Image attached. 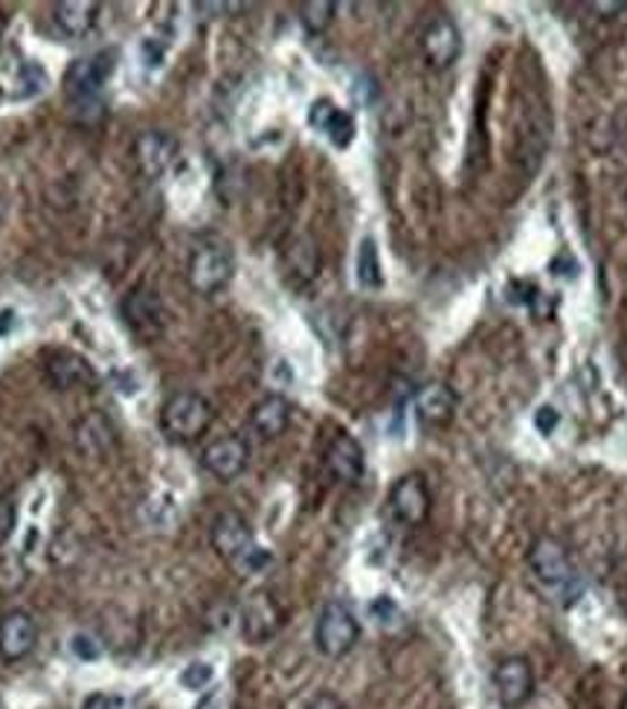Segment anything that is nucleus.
<instances>
[{"label":"nucleus","mask_w":627,"mask_h":709,"mask_svg":"<svg viewBox=\"0 0 627 709\" xmlns=\"http://www.w3.org/2000/svg\"><path fill=\"white\" fill-rule=\"evenodd\" d=\"M210 542H213L215 552H218L224 561H230L233 568L241 570L244 576L262 573V570L271 564V552H267L265 547H259L248 518L241 512L227 509V512L215 514L213 530H210Z\"/></svg>","instance_id":"f257e3e1"},{"label":"nucleus","mask_w":627,"mask_h":709,"mask_svg":"<svg viewBox=\"0 0 627 709\" xmlns=\"http://www.w3.org/2000/svg\"><path fill=\"white\" fill-rule=\"evenodd\" d=\"M215 410L201 393H175L160 408V431L168 443L189 445L201 439L213 425Z\"/></svg>","instance_id":"f03ea898"},{"label":"nucleus","mask_w":627,"mask_h":709,"mask_svg":"<svg viewBox=\"0 0 627 709\" xmlns=\"http://www.w3.org/2000/svg\"><path fill=\"white\" fill-rule=\"evenodd\" d=\"M236 274V257H233L230 241L222 236H203L189 253L186 276L198 294H218L227 288Z\"/></svg>","instance_id":"7ed1b4c3"},{"label":"nucleus","mask_w":627,"mask_h":709,"mask_svg":"<svg viewBox=\"0 0 627 709\" xmlns=\"http://www.w3.org/2000/svg\"><path fill=\"white\" fill-rule=\"evenodd\" d=\"M358 639H361V622L352 608L340 599L323 605L317 625H314V643H317L319 655L328 660H340L358 646Z\"/></svg>","instance_id":"20e7f679"},{"label":"nucleus","mask_w":627,"mask_h":709,"mask_svg":"<svg viewBox=\"0 0 627 709\" xmlns=\"http://www.w3.org/2000/svg\"><path fill=\"white\" fill-rule=\"evenodd\" d=\"M529 568L552 590H569L575 585V564L573 556L564 544L552 535H540L529 550Z\"/></svg>","instance_id":"39448f33"},{"label":"nucleus","mask_w":627,"mask_h":709,"mask_svg":"<svg viewBox=\"0 0 627 709\" xmlns=\"http://www.w3.org/2000/svg\"><path fill=\"white\" fill-rule=\"evenodd\" d=\"M434 497L427 488V480L422 474H404L389 488V512L404 526H422L430 518Z\"/></svg>","instance_id":"423d86ee"},{"label":"nucleus","mask_w":627,"mask_h":709,"mask_svg":"<svg viewBox=\"0 0 627 709\" xmlns=\"http://www.w3.org/2000/svg\"><path fill=\"white\" fill-rule=\"evenodd\" d=\"M494 689L505 709L526 707L535 695V669L529 660L521 655L503 657L494 666Z\"/></svg>","instance_id":"0eeeda50"},{"label":"nucleus","mask_w":627,"mask_h":709,"mask_svg":"<svg viewBox=\"0 0 627 709\" xmlns=\"http://www.w3.org/2000/svg\"><path fill=\"white\" fill-rule=\"evenodd\" d=\"M116 55L114 53H97L90 59H76L71 64V71L64 76V88L76 102H90L99 97V90L105 88V82L114 76Z\"/></svg>","instance_id":"6e6552de"},{"label":"nucleus","mask_w":627,"mask_h":709,"mask_svg":"<svg viewBox=\"0 0 627 709\" xmlns=\"http://www.w3.org/2000/svg\"><path fill=\"white\" fill-rule=\"evenodd\" d=\"M285 622V613L274 596L267 590H256L248 596V602L241 605V634L248 643H267L279 634Z\"/></svg>","instance_id":"1a4fd4ad"},{"label":"nucleus","mask_w":627,"mask_h":709,"mask_svg":"<svg viewBox=\"0 0 627 709\" xmlns=\"http://www.w3.org/2000/svg\"><path fill=\"white\" fill-rule=\"evenodd\" d=\"M250 462V445L244 436H222V439H215L203 448L201 453V465L215 480H222V483H230V480L241 477L244 469H248Z\"/></svg>","instance_id":"9d476101"},{"label":"nucleus","mask_w":627,"mask_h":709,"mask_svg":"<svg viewBox=\"0 0 627 709\" xmlns=\"http://www.w3.org/2000/svg\"><path fill=\"white\" fill-rule=\"evenodd\" d=\"M123 318L125 326L131 328L140 340H154V337L163 332V326H166L163 302H160L158 294L149 291V288H134V291L125 294Z\"/></svg>","instance_id":"9b49d317"},{"label":"nucleus","mask_w":627,"mask_h":709,"mask_svg":"<svg viewBox=\"0 0 627 709\" xmlns=\"http://www.w3.org/2000/svg\"><path fill=\"white\" fill-rule=\"evenodd\" d=\"M422 53H425V62L434 71H448L462 53L460 27L451 18H444V15L430 21L425 33H422Z\"/></svg>","instance_id":"f8f14e48"},{"label":"nucleus","mask_w":627,"mask_h":709,"mask_svg":"<svg viewBox=\"0 0 627 709\" xmlns=\"http://www.w3.org/2000/svg\"><path fill=\"white\" fill-rule=\"evenodd\" d=\"M38 643V625L27 611H10L0 617V657L7 663H18Z\"/></svg>","instance_id":"ddd939ff"},{"label":"nucleus","mask_w":627,"mask_h":709,"mask_svg":"<svg viewBox=\"0 0 627 709\" xmlns=\"http://www.w3.org/2000/svg\"><path fill=\"white\" fill-rule=\"evenodd\" d=\"M326 469L337 483H346V486L361 483L363 471H366V457H363L361 443L352 434L340 431L326 448Z\"/></svg>","instance_id":"4468645a"},{"label":"nucleus","mask_w":627,"mask_h":709,"mask_svg":"<svg viewBox=\"0 0 627 709\" xmlns=\"http://www.w3.org/2000/svg\"><path fill=\"white\" fill-rule=\"evenodd\" d=\"M45 378L53 390H76V387H90L97 384V373L93 366L81 358V354L71 352V349H59L45 361Z\"/></svg>","instance_id":"2eb2a0df"},{"label":"nucleus","mask_w":627,"mask_h":709,"mask_svg":"<svg viewBox=\"0 0 627 709\" xmlns=\"http://www.w3.org/2000/svg\"><path fill=\"white\" fill-rule=\"evenodd\" d=\"M413 405H415V416H418L422 425L444 427L451 425L453 416H456V405H460V399H456V393H453V387H448V384L430 382L425 384V387H418Z\"/></svg>","instance_id":"dca6fc26"},{"label":"nucleus","mask_w":627,"mask_h":709,"mask_svg":"<svg viewBox=\"0 0 627 709\" xmlns=\"http://www.w3.org/2000/svg\"><path fill=\"white\" fill-rule=\"evenodd\" d=\"M177 158V140L163 132H142L134 140V160L146 177L166 175Z\"/></svg>","instance_id":"f3484780"},{"label":"nucleus","mask_w":627,"mask_h":709,"mask_svg":"<svg viewBox=\"0 0 627 709\" xmlns=\"http://www.w3.org/2000/svg\"><path fill=\"white\" fill-rule=\"evenodd\" d=\"M309 125L323 137H328L331 146L346 149L354 140V120L346 114L343 108H337L331 99H317L309 111Z\"/></svg>","instance_id":"a211bd4d"},{"label":"nucleus","mask_w":627,"mask_h":709,"mask_svg":"<svg viewBox=\"0 0 627 709\" xmlns=\"http://www.w3.org/2000/svg\"><path fill=\"white\" fill-rule=\"evenodd\" d=\"M291 425V405L283 396H265L256 401V408L250 413V427L256 431L262 439H279Z\"/></svg>","instance_id":"6ab92c4d"},{"label":"nucleus","mask_w":627,"mask_h":709,"mask_svg":"<svg viewBox=\"0 0 627 709\" xmlns=\"http://www.w3.org/2000/svg\"><path fill=\"white\" fill-rule=\"evenodd\" d=\"M53 18L64 36L85 38L90 29L97 27L99 3H93V0H64V3L53 7Z\"/></svg>","instance_id":"aec40b11"},{"label":"nucleus","mask_w":627,"mask_h":709,"mask_svg":"<svg viewBox=\"0 0 627 709\" xmlns=\"http://www.w3.org/2000/svg\"><path fill=\"white\" fill-rule=\"evenodd\" d=\"M358 283H361L363 288H380V285H384L375 239H363L361 248H358Z\"/></svg>","instance_id":"412c9836"},{"label":"nucleus","mask_w":627,"mask_h":709,"mask_svg":"<svg viewBox=\"0 0 627 709\" xmlns=\"http://www.w3.org/2000/svg\"><path fill=\"white\" fill-rule=\"evenodd\" d=\"M29 582V570L21 556H0V596H15Z\"/></svg>","instance_id":"4be33fe9"},{"label":"nucleus","mask_w":627,"mask_h":709,"mask_svg":"<svg viewBox=\"0 0 627 709\" xmlns=\"http://www.w3.org/2000/svg\"><path fill=\"white\" fill-rule=\"evenodd\" d=\"M335 12H337V7L331 3V0H309V3H302L300 7L302 27L309 29L311 36H323V33L331 27Z\"/></svg>","instance_id":"5701e85b"},{"label":"nucleus","mask_w":627,"mask_h":709,"mask_svg":"<svg viewBox=\"0 0 627 709\" xmlns=\"http://www.w3.org/2000/svg\"><path fill=\"white\" fill-rule=\"evenodd\" d=\"M213 677H215V669L210 663H189L184 672H180V683H184L186 689L192 692L206 689V686L213 683Z\"/></svg>","instance_id":"b1692460"},{"label":"nucleus","mask_w":627,"mask_h":709,"mask_svg":"<svg viewBox=\"0 0 627 709\" xmlns=\"http://www.w3.org/2000/svg\"><path fill=\"white\" fill-rule=\"evenodd\" d=\"M81 709H131V704L123 698V695H114V692H93Z\"/></svg>","instance_id":"393cba45"},{"label":"nucleus","mask_w":627,"mask_h":709,"mask_svg":"<svg viewBox=\"0 0 627 709\" xmlns=\"http://www.w3.org/2000/svg\"><path fill=\"white\" fill-rule=\"evenodd\" d=\"M557 425H561V413H557L552 405H540V408L535 410V427H538L540 434L552 436Z\"/></svg>","instance_id":"a878e982"},{"label":"nucleus","mask_w":627,"mask_h":709,"mask_svg":"<svg viewBox=\"0 0 627 709\" xmlns=\"http://www.w3.org/2000/svg\"><path fill=\"white\" fill-rule=\"evenodd\" d=\"M369 613L380 622V625H389V622L401 620V611H398V605L392 602L389 596H380V599H375V602L369 605Z\"/></svg>","instance_id":"bb28decb"},{"label":"nucleus","mask_w":627,"mask_h":709,"mask_svg":"<svg viewBox=\"0 0 627 709\" xmlns=\"http://www.w3.org/2000/svg\"><path fill=\"white\" fill-rule=\"evenodd\" d=\"M15 530V503L10 497H0V544L7 542Z\"/></svg>","instance_id":"cd10ccee"},{"label":"nucleus","mask_w":627,"mask_h":709,"mask_svg":"<svg viewBox=\"0 0 627 709\" xmlns=\"http://www.w3.org/2000/svg\"><path fill=\"white\" fill-rule=\"evenodd\" d=\"M71 648L73 655L81 657V660H97L99 657V643L93 637H88V634H76L71 639Z\"/></svg>","instance_id":"c85d7f7f"},{"label":"nucleus","mask_w":627,"mask_h":709,"mask_svg":"<svg viewBox=\"0 0 627 709\" xmlns=\"http://www.w3.org/2000/svg\"><path fill=\"white\" fill-rule=\"evenodd\" d=\"M302 709H346V704L337 698L335 692H319V695H314Z\"/></svg>","instance_id":"c756f323"},{"label":"nucleus","mask_w":627,"mask_h":709,"mask_svg":"<svg viewBox=\"0 0 627 709\" xmlns=\"http://www.w3.org/2000/svg\"><path fill=\"white\" fill-rule=\"evenodd\" d=\"M592 10H599V12H622V10H627V3H592Z\"/></svg>","instance_id":"7c9ffc66"},{"label":"nucleus","mask_w":627,"mask_h":709,"mask_svg":"<svg viewBox=\"0 0 627 709\" xmlns=\"http://www.w3.org/2000/svg\"><path fill=\"white\" fill-rule=\"evenodd\" d=\"M622 709H627V692H625V698H622Z\"/></svg>","instance_id":"2f4dec72"}]
</instances>
